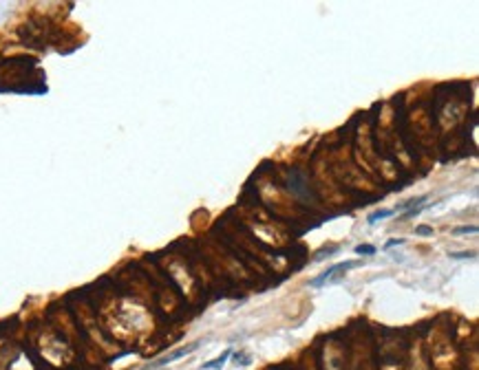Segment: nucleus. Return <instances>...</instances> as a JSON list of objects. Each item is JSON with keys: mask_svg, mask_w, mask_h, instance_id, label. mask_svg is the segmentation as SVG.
<instances>
[{"mask_svg": "<svg viewBox=\"0 0 479 370\" xmlns=\"http://www.w3.org/2000/svg\"><path fill=\"white\" fill-rule=\"evenodd\" d=\"M424 201H426V196H420V198H411V201H404V203H400L398 205V207L396 209H393V212H404V209H415V207H420V205L424 203Z\"/></svg>", "mask_w": 479, "mask_h": 370, "instance_id": "4", "label": "nucleus"}, {"mask_svg": "<svg viewBox=\"0 0 479 370\" xmlns=\"http://www.w3.org/2000/svg\"><path fill=\"white\" fill-rule=\"evenodd\" d=\"M396 212L393 209H378V212H373V214H369V225H375L378 221H384V218H389V216H393Z\"/></svg>", "mask_w": 479, "mask_h": 370, "instance_id": "5", "label": "nucleus"}, {"mask_svg": "<svg viewBox=\"0 0 479 370\" xmlns=\"http://www.w3.org/2000/svg\"><path fill=\"white\" fill-rule=\"evenodd\" d=\"M199 348V344H190V346H184V348H177V350H172L170 355H166V357H161L159 361H155V366H168L170 361L175 359H179V357H186V355H190L192 350H197Z\"/></svg>", "mask_w": 479, "mask_h": 370, "instance_id": "2", "label": "nucleus"}, {"mask_svg": "<svg viewBox=\"0 0 479 370\" xmlns=\"http://www.w3.org/2000/svg\"><path fill=\"white\" fill-rule=\"evenodd\" d=\"M417 234H422V236H430V234H433V229H430V227H417Z\"/></svg>", "mask_w": 479, "mask_h": 370, "instance_id": "10", "label": "nucleus"}, {"mask_svg": "<svg viewBox=\"0 0 479 370\" xmlns=\"http://www.w3.org/2000/svg\"><path fill=\"white\" fill-rule=\"evenodd\" d=\"M402 238H393V240H389V242H386V245H384V249H391V247H396V245H402Z\"/></svg>", "mask_w": 479, "mask_h": 370, "instance_id": "8", "label": "nucleus"}, {"mask_svg": "<svg viewBox=\"0 0 479 370\" xmlns=\"http://www.w3.org/2000/svg\"><path fill=\"white\" fill-rule=\"evenodd\" d=\"M230 355H232V348H228L226 353H223L221 357H216V359H212V361H208V363H203L201 370H219V368H223V366H226V361L230 359Z\"/></svg>", "mask_w": 479, "mask_h": 370, "instance_id": "3", "label": "nucleus"}, {"mask_svg": "<svg viewBox=\"0 0 479 370\" xmlns=\"http://www.w3.org/2000/svg\"><path fill=\"white\" fill-rule=\"evenodd\" d=\"M356 265H358V260H347V262H338V265L329 267V269H327L325 274H320L318 278L309 280V284H312V287H323L325 282H331L333 278H336L338 271H347V269H351V267H356Z\"/></svg>", "mask_w": 479, "mask_h": 370, "instance_id": "1", "label": "nucleus"}, {"mask_svg": "<svg viewBox=\"0 0 479 370\" xmlns=\"http://www.w3.org/2000/svg\"><path fill=\"white\" fill-rule=\"evenodd\" d=\"M354 251H356V253H367V256H371V253H375V247H373V245H358Z\"/></svg>", "mask_w": 479, "mask_h": 370, "instance_id": "6", "label": "nucleus"}, {"mask_svg": "<svg viewBox=\"0 0 479 370\" xmlns=\"http://www.w3.org/2000/svg\"><path fill=\"white\" fill-rule=\"evenodd\" d=\"M451 258H475L472 251H464V253H451Z\"/></svg>", "mask_w": 479, "mask_h": 370, "instance_id": "9", "label": "nucleus"}, {"mask_svg": "<svg viewBox=\"0 0 479 370\" xmlns=\"http://www.w3.org/2000/svg\"><path fill=\"white\" fill-rule=\"evenodd\" d=\"M455 234H477V225H464V227H457V229H455Z\"/></svg>", "mask_w": 479, "mask_h": 370, "instance_id": "7", "label": "nucleus"}]
</instances>
